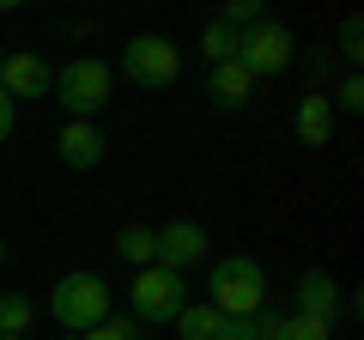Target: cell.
I'll return each mask as SVG.
<instances>
[{
	"label": "cell",
	"mask_w": 364,
	"mask_h": 340,
	"mask_svg": "<svg viewBox=\"0 0 364 340\" xmlns=\"http://www.w3.org/2000/svg\"><path fill=\"white\" fill-rule=\"evenodd\" d=\"M207 104H213V110H231V116H237V110L255 104V79H249L237 61L207 67Z\"/></svg>",
	"instance_id": "12"
},
{
	"label": "cell",
	"mask_w": 364,
	"mask_h": 340,
	"mask_svg": "<svg viewBox=\"0 0 364 340\" xmlns=\"http://www.w3.org/2000/svg\"><path fill=\"white\" fill-rule=\"evenodd\" d=\"M49 316L61 322V334H85V328H97V322L116 316V292H109L104 274L73 267V274H61L49 286Z\"/></svg>",
	"instance_id": "1"
},
{
	"label": "cell",
	"mask_w": 364,
	"mask_h": 340,
	"mask_svg": "<svg viewBox=\"0 0 364 340\" xmlns=\"http://www.w3.org/2000/svg\"><path fill=\"white\" fill-rule=\"evenodd\" d=\"M152 237H158V267H170V274H182V280H188V267L213 262V237H207L200 219H170V225H158Z\"/></svg>",
	"instance_id": "7"
},
{
	"label": "cell",
	"mask_w": 364,
	"mask_h": 340,
	"mask_svg": "<svg viewBox=\"0 0 364 340\" xmlns=\"http://www.w3.org/2000/svg\"><path fill=\"white\" fill-rule=\"evenodd\" d=\"M0 67H6V49H0Z\"/></svg>",
	"instance_id": "26"
},
{
	"label": "cell",
	"mask_w": 364,
	"mask_h": 340,
	"mask_svg": "<svg viewBox=\"0 0 364 340\" xmlns=\"http://www.w3.org/2000/svg\"><path fill=\"white\" fill-rule=\"evenodd\" d=\"M0 340H25V334H0Z\"/></svg>",
	"instance_id": "25"
},
{
	"label": "cell",
	"mask_w": 364,
	"mask_h": 340,
	"mask_svg": "<svg viewBox=\"0 0 364 340\" xmlns=\"http://www.w3.org/2000/svg\"><path fill=\"white\" fill-rule=\"evenodd\" d=\"M328 104H334V116H358L364 110V73H346L334 92H328Z\"/></svg>",
	"instance_id": "21"
},
{
	"label": "cell",
	"mask_w": 364,
	"mask_h": 340,
	"mask_svg": "<svg viewBox=\"0 0 364 340\" xmlns=\"http://www.w3.org/2000/svg\"><path fill=\"white\" fill-rule=\"evenodd\" d=\"M109 92H116V73L97 55H73L67 67H55V85H49V97L67 110V122H97L109 110Z\"/></svg>",
	"instance_id": "2"
},
{
	"label": "cell",
	"mask_w": 364,
	"mask_h": 340,
	"mask_svg": "<svg viewBox=\"0 0 364 340\" xmlns=\"http://www.w3.org/2000/svg\"><path fill=\"white\" fill-rule=\"evenodd\" d=\"M104 152H109V140H104L97 122H67V128L55 134V158H61L67 170H79V176L104 164Z\"/></svg>",
	"instance_id": "10"
},
{
	"label": "cell",
	"mask_w": 364,
	"mask_h": 340,
	"mask_svg": "<svg viewBox=\"0 0 364 340\" xmlns=\"http://www.w3.org/2000/svg\"><path fill=\"white\" fill-rule=\"evenodd\" d=\"M334 55L352 67V73H358V61H364V18H358V13L340 18V31H334Z\"/></svg>",
	"instance_id": "18"
},
{
	"label": "cell",
	"mask_w": 364,
	"mask_h": 340,
	"mask_svg": "<svg viewBox=\"0 0 364 340\" xmlns=\"http://www.w3.org/2000/svg\"><path fill=\"white\" fill-rule=\"evenodd\" d=\"M207 304L219 316H255L267 304V267L255 255H219L207 267Z\"/></svg>",
	"instance_id": "4"
},
{
	"label": "cell",
	"mask_w": 364,
	"mask_h": 340,
	"mask_svg": "<svg viewBox=\"0 0 364 340\" xmlns=\"http://www.w3.org/2000/svg\"><path fill=\"white\" fill-rule=\"evenodd\" d=\"M170 328H176L182 340H231V316H219L213 304H182Z\"/></svg>",
	"instance_id": "14"
},
{
	"label": "cell",
	"mask_w": 364,
	"mask_h": 340,
	"mask_svg": "<svg viewBox=\"0 0 364 340\" xmlns=\"http://www.w3.org/2000/svg\"><path fill=\"white\" fill-rule=\"evenodd\" d=\"M109 73H122L128 85H140V92H170L182 79V43L158 37V31H134V37L122 43V55H116Z\"/></svg>",
	"instance_id": "3"
},
{
	"label": "cell",
	"mask_w": 364,
	"mask_h": 340,
	"mask_svg": "<svg viewBox=\"0 0 364 340\" xmlns=\"http://www.w3.org/2000/svg\"><path fill=\"white\" fill-rule=\"evenodd\" d=\"M188 304V280L182 274H170V267H140L134 274V292H128V316L140 328H164V322H176V310Z\"/></svg>",
	"instance_id": "5"
},
{
	"label": "cell",
	"mask_w": 364,
	"mask_h": 340,
	"mask_svg": "<svg viewBox=\"0 0 364 340\" xmlns=\"http://www.w3.org/2000/svg\"><path fill=\"white\" fill-rule=\"evenodd\" d=\"M340 304H346V286H340L328 267H304L298 280H291V310L310 316V322H340Z\"/></svg>",
	"instance_id": "8"
},
{
	"label": "cell",
	"mask_w": 364,
	"mask_h": 340,
	"mask_svg": "<svg viewBox=\"0 0 364 340\" xmlns=\"http://www.w3.org/2000/svg\"><path fill=\"white\" fill-rule=\"evenodd\" d=\"M231 340H261V328H255V316H231Z\"/></svg>",
	"instance_id": "23"
},
{
	"label": "cell",
	"mask_w": 364,
	"mask_h": 340,
	"mask_svg": "<svg viewBox=\"0 0 364 340\" xmlns=\"http://www.w3.org/2000/svg\"><path fill=\"white\" fill-rule=\"evenodd\" d=\"M55 85V67L43 61L37 49H6V67H0V92L13 97V104H25V97H49Z\"/></svg>",
	"instance_id": "9"
},
{
	"label": "cell",
	"mask_w": 364,
	"mask_h": 340,
	"mask_svg": "<svg viewBox=\"0 0 364 340\" xmlns=\"http://www.w3.org/2000/svg\"><path fill=\"white\" fill-rule=\"evenodd\" d=\"M291 55H298V43H291V31L279 25V18H261L255 31L237 37V67H243L255 85H261V79H273V73H286Z\"/></svg>",
	"instance_id": "6"
},
{
	"label": "cell",
	"mask_w": 364,
	"mask_h": 340,
	"mask_svg": "<svg viewBox=\"0 0 364 340\" xmlns=\"http://www.w3.org/2000/svg\"><path fill=\"white\" fill-rule=\"evenodd\" d=\"M261 18H267V6H261V0H225V13H219V25L225 31H237V37H243V31H255Z\"/></svg>",
	"instance_id": "19"
},
{
	"label": "cell",
	"mask_w": 364,
	"mask_h": 340,
	"mask_svg": "<svg viewBox=\"0 0 364 340\" xmlns=\"http://www.w3.org/2000/svg\"><path fill=\"white\" fill-rule=\"evenodd\" d=\"M116 255L134 267V274H140V267H152V262H158V237H152V225H122V231H116Z\"/></svg>",
	"instance_id": "15"
},
{
	"label": "cell",
	"mask_w": 364,
	"mask_h": 340,
	"mask_svg": "<svg viewBox=\"0 0 364 340\" xmlns=\"http://www.w3.org/2000/svg\"><path fill=\"white\" fill-rule=\"evenodd\" d=\"M255 328H261V340H334L328 322H310L298 310H267V304L255 310Z\"/></svg>",
	"instance_id": "13"
},
{
	"label": "cell",
	"mask_w": 364,
	"mask_h": 340,
	"mask_svg": "<svg viewBox=\"0 0 364 340\" xmlns=\"http://www.w3.org/2000/svg\"><path fill=\"white\" fill-rule=\"evenodd\" d=\"M13 128H18V104H13L6 92H0V146L13 140Z\"/></svg>",
	"instance_id": "22"
},
{
	"label": "cell",
	"mask_w": 364,
	"mask_h": 340,
	"mask_svg": "<svg viewBox=\"0 0 364 340\" xmlns=\"http://www.w3.org/2000/svg\"><path fill=\"white\" fill-rule=\"evenodd\" d=\"M195 49H200V61H207V67H225V61H237V31H225L219 18H207L200 37H195Z\"/></svg>",
	"instance_id": "16"
},
{
	"label": "cell",
	"mask_w": 364,
	"mask_h": 340,
	"mask_svg": "<svg viewBox=\"0 0 364 340\" xmlns=\"http://www.w3.org/2000/svg\"><path fill=\"white\" fill-rule=\"evenodd\" d=\"M0 267H6V237H0Z\"/></svg>",
	"instance_id": "24"
},
{
	"label": "cell",
	"mask_w": 364,
	"mask_h": 340,
	"mask_svg": "<svg viewBox=\"0 0 364 340\" xmlns=\"http://www.w3.org/2000/svg\"><path fill=\"white\" fill-rule=\"evenodd\" d=\"M291 128H298V140H304V146H328V140H334L340 116H334V104H328L322 85H310V92L298 97V116H291Z\"/></svg>",
	"instance_id": "11"
},
{
	"label": "cell",
	"mask_w": 364,
	"mask_h": 340,
	"mask_svg": "<svg viewBox=\"0 0 364 340\" xmlns=\"http://www.w3.org/2000/svg\"><path fill=\"white\" fill-rule=\"evenodd\" d=\"M61 340H146V334H140V322H134V316H109V322L85 328V334H61Z\"/></svg>",
	"instance_id": "20"
},
{
	"label": "cell",
	"mask_w": 364,
	"mask_h": 340,
	"mask_svg": "<svg viewBox=\"0 0 364 340\" xmlns=\"http://www.w3.org/2000/svg\"><path fill=\"white\" fill-rule=\"evenodd\" d=\"M31 322H37V304L25 292H0V334H31Z\"/></svg>",
	"instance_id": "17"
}]
</instances>
